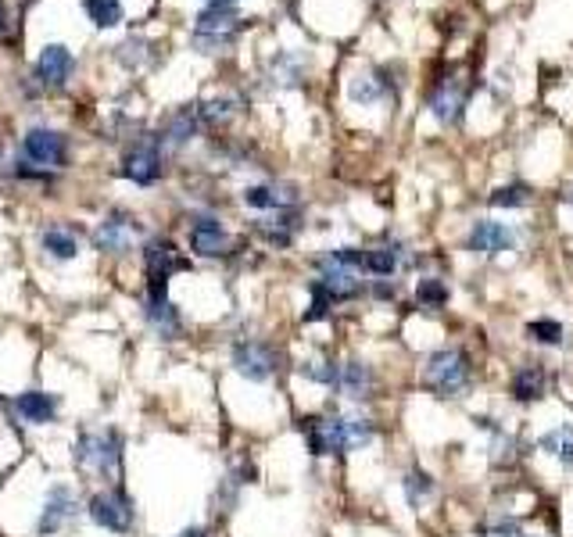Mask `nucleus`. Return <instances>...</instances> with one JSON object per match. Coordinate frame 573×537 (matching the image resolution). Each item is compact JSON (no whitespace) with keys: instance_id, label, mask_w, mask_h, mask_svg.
<instances>
[{"instance_id":"obj_1","label":"nucleus","mask_w":573,"mask_h":537,"mask_svg":"<svg viewBox=\"0 0 573 537\" xmlns=\"http://www.w3.org/2000/svg\"><path fill=\"white\" fill-rule=\"evenodd\" d=\"M301 430L312 455H344L373 441V423L352 416H312L301 423Z\"/></svg>"},{"instance_id":"obj_2","label":"nucleus","mask_w":573,"mask_h":537,"mask_svg":"<svg viewBox=\"0 0 573 537\" xmlns=\"http://www.w3.org/2000/svg\"><path fill=\"white\" fill-rule=\"evenodd\" d=\"M423 383L441 394V398H456L466 383H470V358L459 348H441L427 358L423 365Z\"/></svg>"},{"instance_id":"obj_3","label":"nucleus","mask_w":573,"mask_h":537,"mask_svg":"<svg viewBox=\"0 0 573 537\" xmlns=\"http://www.w3.org/2000/svg\"><path fill=\"white\" fill-rule=\"evenodd\" d=\"M76 462L80 466H90L100 476H115L118 473V462H122V438L115 430H104V434H83L76 441Z\"/></svg>"},{"instance_id":"obj_4","label":"nucleus","mask_w":573,"mask_h":537,"mask_svg":"<svg viewBox=\"0 0 573 537\" xmlns=\"http://www.w3.org/2000/svg\"><path fill=\"white\" fill-rule=\"evenodd\" d=\"M233 369H237L244 380H251V383H266V380L277 376L280 358H277V352H273L269 344H262V341H240V344L233 348Z\"/></svg>"},{"instance_id":"obj_5","label":"nucleus","mask_w":573,"mask_h":537,"mask_svg":"<svg viewBox=\"0 0 573 537\" xmlns=\"http://www.w3.org/2000/svg\"><path fill=\"white\" fill-rule=\"evenodd\" d=\"M90 520L111 534H126L133 527V502L122 491H100L90 498Z\"/></svg>"},{"instance_id":"obj_6","label":"nucleus","mask_w":573,"mask_h":537,"mask_svg":"<svg viewBox=\"0 0 573 537\" xmlns=\"http://www.w3.org/2000/svg\"><path fill=\"white\" fill-rule=\"evenodd\" d=\"M144 266H147V294H165L169 276L183 266V262H180L173 240L155 237V240H147V248H144Z\"/></svg>"},{"instance_id":"obj_7","label":"nucleus","mask_w":573,"mask_h":537,"mask_svg":"<svg viewBox=\"0 0 573 537\" xmlns=\"http://www.w3.org/2000/svg\"><path fill=\"white\" fill-rule=\"evenodd\" d=\"M22 155L40 169H61L65 155H69V144L54 129H29L25 140H22Z\"/></svg>"},{"instance_id":"obj_8","label":"nucleus","mask_w":573,"mask_h":537,"mask_svg":"<svg viewBox=\"0 0 573 537\" xmlns=\"http://www.w3.org/2000/svg\"><path fill=\"white\" fill-rule=\"evenodd\" d=\"M162 140H147V144H136L126 151L122 158V176L133 179L136 186H151L162 176V151H158Z\"/></svg>"},{"instance_id":"obj_9","label":"nucleus","mask_w":573,"mask_h":537,"mask_svg":"<svg viewBox=\"0 0 573 537\" xmlns=\"http://www.w3.org/2000/svg\"><path fill=\"white\" fill-rule=\"evenodd\" d=\"M72 69H76V58H72V51L65 43H47L40 51V58H36V76H40L43 87L51 90L65 87L69 76H72Z\"/></svg>"},{"instance_id":"obj_10","label":"nucleus","mask_w":573,"mask_h":537,"mask_svg":"<svg viewBox=\"0 0 573 537\" xmlns=\"http://www.w3.org/2000/svg\"><path fill=\"white\" fill-rule=\"evenodd\" d=\"M466 97H470V90L466 83L459 80V76H452V80H441L437 90L430 93V111H434V118L437 122H456L459 115H463V108H466Z\"/></svg>"},{"instance_id":"obj_11","label":"nucleus","mask_w":573,"mask_h":537,"mask_svg":"<svg viewBox=\"0 0 573 537\" xmlns=\"http://www.w3.org/2000/svg\"><path fill=\"white\" fill-rule=\"evenodd\" d=\"M516 237L505 222H491V219H480L474 222L470 237H466V248L477 251V255H498V251H512Z\"/></svg>"},{"instance_id":"obj_12","label":"nucleus","mask_w":573,"mask_h":537,"mask_svg":"<svg viewBox=\"0 0 573 537\" xmlns=\"http://www.w3.org/2000/svg\"><path fill=\"white\" fill-rule=\"evenodd\" d=\"M76 509H80V502H76L72 487H65V484L54 487L43 502V513H40V534H58L76 516Z\"/></svg>"},{"instance_id":"obj_13","label":"nucleus","mask_w":573,"mask_h":537,"mask_svg":"<svg viewBox=\"0 0 573 537\" xmlns=\"http://www.w3.org/2000/svg\"><path fill=\"white\" fill-rule=\"evenodd\" d=\"M94 240H97V248H100V251H108V255H122V251H129V248H133V219H129V215H122V212H111V215L97 226Z\"/></svg>"},{"instance_id":"obj_14","label":"nucleus","mask_w":573,"mask_h":537,"mask_svg":"<svg viewBox=\"0 0 573 537\" xmlns=\"http://www.w3.org/2000/svg\"><path fill=\"white\" fill-rule=\"evenodd\" d=\"M191 251L201 259H222L230 251V237L215 219H197L191 230Z\"/></svg>"},{"instance_id":"obj_15","label":"nucleus","mask_w":573,"mask_h":537,"mask_svg":"<svg viewBox=\"0 0 573 537\" xmlns=\"http://www.w3.org/2000/svg\"><path fill=\"white\" fill-rule=\"evenodd\" d=\"M14 412L22 423H33V427H43L58 416V398L47 394V391H25L14 398Z\"/></svg>"},{"instance_id":"obj_16","label":"nucleus","mask_w":573,"mask_h":537,"mask_svg":"<svg viewBox=\"0 0 573 537\" xmlns=\"http://www.w3.org/2000/svg\"><path fill=\"white\" fill-rule=\"evenodd\" d=\"M240 22L233 0H211L201 14H197V33L204 36H230V29Z\"/></svg>"},{"instance_id":"obj_17","label":"nucleus","mask_w":573,"mask_h":537,"mask_svg":"<svg viewBox=\"0 0 573 537\" xmlns=\"http://www.w3.org/2000/svg\"><path fill=\"white\" fill-rule=\"evenodd\" d=\"M244 201L251 208H262V212H286L297 201V190L294 186H277V183H262V186H248Z\"/></svg>"},{"instance_id":"obj_18","label":"nucleus","mask_w":573,"mask_h":537,"mask_svg":"<svg viewBox=\"0 0 573 537\" xmlns=\"http://www.w3.org/2000/svg\"><path fill=\"white\" fill-rule=\"evenodd\" d=\"M144 316H147V323L155 326V330H162L165 337H176L180 334V308L169 301V294H147V301H144Z\"/></svg>"},{"instance_id":"obj_19","label":"nucleus","mask_w":573,"mask_h":537,"mask_svg":"<svg viewBox=\"0 0 573 537\" xmlns=\"http://www.w3.org/2000/svg\"><path fill=\"white\" fill-rule=\"evenodd\" d=\"M370 387H373V372L366 362H344L341 365V376H337V391L352 401H362L370 398Z\"/></svg>"},{"instance_id":"obj_20","label":"nucleus","mask_w":573,"mask_h":537,"mask_svg":"<svg viewBox=\"0 0 573 537\" xmlns=\"http://www.w3.org/2000/svg\"><path fill=\"white\" fill-rule=\"evenodd\" d=\"M409 255L398 244H377V248H362V268L370 276H390L398 266H405Z\"/></svg>"},{"instance_id":"obj_21","label":"nucleus","mask_w":573,"mask_h":537,"mask_svg":"<svg viewBox=\"0 0 573 537\" xmlns=\"http://www.w3.org/2000/svg\"><path fill=\"white\" fill-rule=\"evenodd\" d=\"M40 244H43V251H47L51 259H58V262H69V259H76V251H80V240H76V233H72L69 226H47L43 237H40Z\"/></svg>"},{"instance_id":"obj_22","label":"nucleus","mask_w":573,"mask_h":537,"mask_svg":"<svg viewBox=\"0 0 573 537\" xmlns=\"http://www.w3.org/2000/svg\"><path fill=\"white\" fill-rule=\"evenodd\" d=\"M545 383H549L545 369L531 362V365H523V369L512 376V398H516V401H538V398L545 394Z\"/></svg>"},{"instance_id":"obj_23","label":"nucleus","mask_w":573,"mask_h":537,"mask_svg":"<svg viewBox=\"0 0 573 537\" xmlns=\"http://www.w3.org/2000/svg\"><path fill=\"white\" fill-rule=\"evenodd\" d=\"M348 93H352V100H355V104H380V100L390 97V80H387V72H383V69H377L373 76L355 80Z\"/></svg>"},{"instance_id":"obj_24","label":"nucleus","mask_w":573,"mask_h":537,"mask_svg":"<svg viewBox=\"0 0 573 537\" xmlns=\"http://www.w3.org/2000/svg\"><path fill=\"white\" fill-rule=\"evenodd\" d=\"M197 129H201L197 108H183V111H176V115L169 118V126H165V133H162V144L180 147V144H187V140H191Z\"/></svg>"},{"instance_id":"obj_25","label":"nucleus","mask_w":573,"mask_h":537,"mask_svg":"<svg viewBox=\"0 0 573 537\" xmlns=\"http://www.w3.org/2000/svg\"><path fill=\"white\" fill-rule=\"evenodd\" d=\"M301 230V219L297 215H290V208L280 212L273 222H262V237L269 240V244H277V248H286L290 244V237Z\"/></svg>"},{"instance_id":"obj_26","label":"nucleus","mask_w":573,"mask_h":537,"mask_svg":"<svg viewBox=\"0 0 573 537\" xmlns=\"http://www.w3.org/2000/svg\"><path fill=\"white\" fill-rule=\"evenodd\" d=\"M83 7L97 29H115L122 22V0H83Z\"/></svg>"},{"instance_id":"obj_27","label":"nucleus","mask_w":573,"mask_h":537,"mask_svg":"<svg viewBox=\"0 0 573 537\" xmlns=\"http://www.w3.org/2000/svg\"><path fill=\"white\" fill-rule=\"evenodd\" d=\"M297 372L312 383H323V387H337V376H341V365H333L330 358H312V362H301Z\"/></svg>"},{"instance_id":"obj_28","label":"nucleus","mask_w":573,"mask_h":537,"mask_svg":"<svg viewBox=\"0 0 573 537\" xmlns=\"http://www.w3.org/2000/svg\"><path fill=\"white\" fill-rule=\"evenodd\" d=\"M416 301H419V305H427V308H441V305L448 301V287H445V279H437V276L419 279V283H416Z\"/></svg>"},{"instance_id":"obj_29","label":"nucleus","mask_w":573,"mask_h":537,"mask_svg":"<svg viewBox=\"0 0 573 537\" xmlns=\"http://www.w3.org/2000/svg\"><path fill=\"white\" fill-rule=\"evenodd\" d=\"M527 201H531V186H523V183H512V186H502L491 193L494 208H523Z\"/></svg>"},{"instance_id":"obj_30","label":"nucleus","mask_w":573,"mask_h":537,"mask_svg":"<svg viewBox=\"0 0 573 537\" xmlns=\"http://www.w3.org/2000/svg\"><path fill=\"white\" fill-rule=\"evenodd\" d=\"M233 115V100H204L197 104V118L201 126H219V122H230Z\"/></svg>"},{"instance_id":"obj_31","label":"nucleus","mask_w":573,"mask_h":537,"mask_svg":"<svg viewBox=\"0 0 573 537\" xmlns=\"http://www.w3.org/2000/svg\"><path fill=\"white\" fill-rule=\"evenodd\" d=\"M527 330H531V337H538L541 344H563V326L552 323V319H534Z\"/></svg>"},{"instance_id":"obj_32","label":"nucleus","mask_w":573,"mask_h":537,"mask_svg":"<svg viewBox=\"0 0 573 537\" xmlns=\"http://www.w3.org/2000/svg\"><path fill=\"white\" fill-rule=\"evenodd\" d=\"M570 438H573V427H559V430H549V434L538 441V448H541L545 455H556V458H559Z\"/></svg>"},{"instance_id":"obj_33","label":"nucleus","mask_w":573,"mask_h":537,"mask_svg":"<svg viewBox=\"0 0 573 537\" xmlns=\"http://www.w3.org/2000/svg\"><path fill=\"white\" fill-rule=\"evenodd\" d=\"M430 491H434V484H430L427 473H419V469L405 473V495H409V502H419V498L430 495Z\"/></svg>"},{"instance_id":"obj_34","label":"nucleus","mask_w":573,"mask_h":537,"mask_svg":"<svg viewBox=\"0 0 573 537\" xmlns=\"http://www.w3.org/2000/svg\"><path fill=\"white\" fill-rule=\"evenodd\" d=\"M330 305H333V297H330V294H326V290L315 283V287H312V308L305 312V319H308V323H315V319H326V316H330Z\"/></svg>"},{"instance_id":"obj_35","label":"nucleus","mask_w":573,"mask_h":537,"mask_svg":"<svg viewBox=\"0 0 573 537\" xmlns=\"http://www.w3.org/2000/svg\"><path fill=\"white\" fill-rule=\"evenodd\" d=\"M484 537H527V534H520L516 527H491V531H484Z\"/></svg>"},{"instance_id":"obj_36","label":"nucleus","mask_w":573,"mask_h":537,"mask_svg":"<svg viewBox=\"0 0 573 537\" xmlns=\"http://www.w3.org/2000/svg\"><path fill=\"white\" fill-rule=\"evenodd\" d=\"M559 462L567 466V469H573V438L567 441V448H563V455H559Z\"/></svg>"},{"instance_id":"obj_37","label":"nucleus","mask_w":573,"mask_h":537,"mask_svg":"<svg viewBox=\"0 0 573 537\" xmlns=\"http://www.w3.org/2000/svg\"><path fill=\"white\" fill-rule=\"evenodd\" d=\"M180 537H204V531H201V527H187Z\"/></svg>"}]
</instances>
